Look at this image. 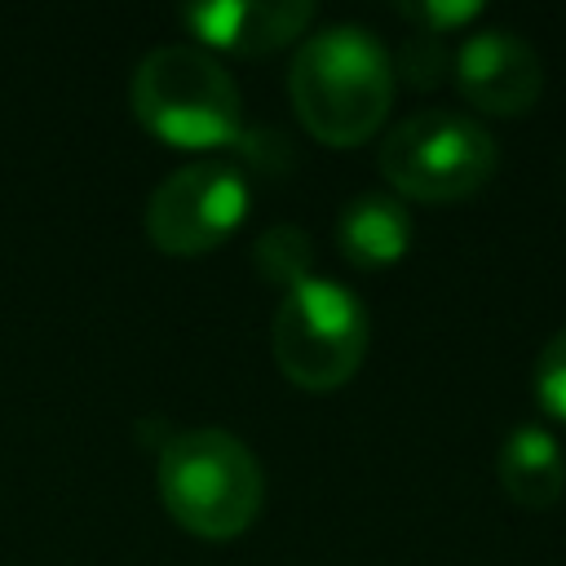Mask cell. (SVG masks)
<instances>
[{"instance_id": "obj_1", "label": "cell", "mask_w": 566, "mask_h": 566, "mask_svg": "<svg viewBox=\"0 0 566 566\" xmlns=\"http://www.w3.org/2000/svg\"><path fill=\"white\" fill-rule=\"evenodd\" d=\"M287 93L301 128L314 142L358 146L394 106V57L354 22L323 27L301 40L287 71Z\"/></svg>"}, {"instance_id": "obj_2", "label": "cell", "mask_w": 566, "mask_h": 566, "mask_svg": "<svg viewBox=\"0 0 566 566\" xmlns=\"http://www.w3.org/2000/svg\"><path fill=\"white\" fill-rule=\"evenodd\" d=\"M155 486L168 517L199 539H239L265 504L256 455L212 424L181 429L159 447Z\"/></svg>"}, {"instance_id": "obj_3", "label": "cell", "mask_w": 566, "mask_h": 566, "mask_svg": "<svg viewBox=\"0 0 566 566\" xmlns=\"http://www.w3.org/2000/svg\"><path fill=\"white\" fill-rule=\"evenodd\" d=\"M137 124L181 150H212L239 142L243 102L230 71L199 44L150 49L128 84Z\"/></svg>"}, {"instance_id": "obj_4", "label": "cell", "mask_w": 566, "mask_h": 566, "mask_svg": "<svg viewBox=\"0 0 566 566\" xmlns=\"http://www.w3.org/2000/svg\"><path fill=\"white\" fill-rule=\"evenodd\" d=\"M367 340H371V323L363 301L349 287L318 274L283 292L270 327L279 371L310 394H332L345 380H354Z\"/></svg>"}, {"instance_id": "obj_5", "label": "cell", "mask_w": 566, "mask_h": 566, "mask_svg": "<svg viewBox=\"0 0 566 566\" xmlns=\"http://www.w3.org/2000/svg\"><path fill=\"white\" fill-rule=\"evenodd\" d=\"M495 137L460 111H420L380 142V177L416 203H460L495 177Z\"/></svg>"}, {"instance_id": "obj_6", "label": "cell", "mask_w": 566, "mask_h": 566, "mask_svg": "<svg viewBox=\"0 0 566 566\" xmlns=\"http://www.w3.org/2000/svg\"><path fill=\"white\" fill-rule=\"evenodd\" d=\"M248 217V181L239 168L199 159L164 177L146 199V239L168 256H203L221 248Z\"/></svg>"}, {"instance_id": "obj_7", "label": "cell", "mask_w": 566, "mask_h": 566, "mask_svg": "<svg viewBox=\"0 0 566 566\" xmlns=\"http://www.w3.org/2000/svg\"><path fill=\"white\" fill-rule=\"evenodd\" d=\"M455 84L482 115H526L539 102L544 66L513 31H478L455 53Z\"/></svg>"}, {"instance_id": "obj_8", "label": "cell", "mask_w": 566, "mask_h": 566, "mask_svg": "<svg viewBox=\"0 0 566 566\" xmlns=\"http://www.w3.org/2000/svg\"><path fill=\"white\" fill-rule=\"evenodd\" d=\"M181 22L212 49L261 57L305 35L314 22V4L310 0H217V4L181 9Z\"/></svg>"}, {"instance_id": "obj_9", "label": "cell", "mask_w": 566, "mask_h": 566, "mask_svg": "<svg viewBox=\"0 0 566 566\" xmlns=\"http://www.w3.org/2000/svg\"><path fill=\"white\" fill-rule=\"evenodd\" d=\"M336 248L354 270H385L411 248V212L402 199L367 190L336 217Z\"/></svg>"}, {"instance_id": "obj_10", "label": "cell", "mask_w": 566, "mask_h": 566, "mask_svg": "<svg viewBox=\"0 0 566 566\" xmlns=\"http://www.w3.org/2000/svg\"><path fill=\"white\" fill-rule=\"evenodd\" d=\"M500 486L522 509H548L566 491V460L562 442L544 424H517L500 447Z\"/></svg>"}, {"instance_id": "obj_11", "label": "cell", "mask_w": 566, "mask_h": 566, "mask_svg": "<svg viewBox=\"0 0 566 566\" xmlns=\"http://www.w3.org/2000/svg\"><path fill=\"white\" fill-rule=\"evenodd\" d=\"M252 261L256 270L270 279V283H283V287H296L310 279V265H314V243L301 226H270L256 248H252Z\"/></svg>"}, {"instance_id": "obj_12", "label": "cell", "mask_w": 566, "mask_h": 566, "mask_svg": "<svg viewBox=\"0 0 566 566\" xmlns=\"http://www.w3.org/2000/svg\"><path fill=\"white\" fill-rule=\"evenodd\" d=\"M447 71V49H442V35H429V31H416L402 40L398 49V62H394V75H402L411 88H433Z\"/></svg>"}, {"instance_id": "obj_13", "label": "cell", "mask_w": 566, "mask_h": 566, "mask_svg": "<svg viewBox=\"0 0 566 566\" xmlns=\"http://www.w3.org/2000/svg\"><path fill=\"white\" fill-rule=\"evenodd\" d=\"M535 402L557 424H566V327L535 358Z\"/></svg>"}, {"instance_id": "obj_14", "label": "cell", "mask_w": 566, "mask_h": 566, "mask_svg": "<svg viewBox=\"0 0 566 566\" xmlns=\"http://www.w3.org/2000/svg\"><path fill=\"white\" fill-rule=\"evenodd\" d=\"M482 4L478 0H464V4H447V0H424V4H402V18L416 22V31H429V35H447L455 27H464L469 18H478Z\"/></svg>"}]
</instances>
